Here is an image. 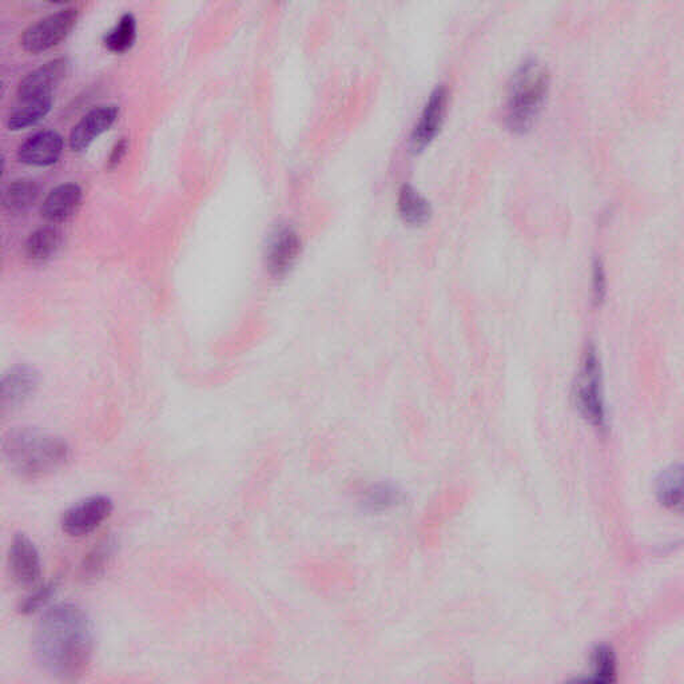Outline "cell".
<instances>
[{
    "label": "cell",
    "instance_id": "cell-1",
    "mask_svg": "<svg viewBox=\"0 0 684 684\" xmlns=\"http://www.w3.org/2000/svg\"><path fill=\"white\" fill-rule=\"evenodd\" d=\"M35 659L43 671L65 682L82 678L93 663L95 630L89 612L77 603L47 608L33 638Z\"/></svg>",
    "mask_w": 684,
    "mask_h": 684
},
{
    "label": "cell",
    "instance_id": "cell-2",
    "mask_svg": "<svg viewBox=\"0 0 684 684\" xmlns=\"http://www.w3.org/2000/svg\"><path fill=\"white\" fill-rule=\"evenodd\" d=\"M3 456L11 471L26 480H38L65 468L71 448L65 439L35 428H15L3 440Z\"/></svg>",
    "mask_w": 684,
    "mask_h": 684
},
{
    "label": "cell",
    "instance_id": "cell-3",
    "mask_svg": "<svg viewBox=\"0 0 684 684\" xmlns=\"http://www.w3.org/2000/svg\"><path fill=\"white\" fill-rule=\"evenodd\" d=\"M551 89V71L538 58L523 59L513 71L505 101V123L513 133L532 129L546 105Z\"/></svg>",
    "mask_w": 684,
    "mask_h": 684
},
{
    "label": "cell",
    "instance_id": "cell-4",
    "mask_svg": "<svg viewBox=\"0 0 684 684\" xmlns=\"http://www.w3.org/2000/svg\"><path fill=\"white\" fill-rule=\"evenodd\" d=\"M574 400L580 416L599 431L607 429V409L604 403L602 365L595 347L584 352Z\"/></svg>",
    "mask_w": 684,
    "mask_h": 684
},
{
    "label": "cell",
    "instance_id": "cell-5",
    "mask_svg": "<svg viewBox=\"0 0 684 684\" xmlns=\"http://www.w3.org/2000/svg\"><path fill=\"white\" fill-rule=\"evenodd\" d=\"M114 511V501L106 495H93L77 501L63 512L61 528L69 538H86L97 531Z\"/></svg>",
    "mask_w": 684,
    "mask_h": 684
},
{
    "label": "cell",
    "instance_id": "cell-6",
    "mask_svg": "<svg viewBox=\"0 0 684 684\" xmlns=\"http://www.w3.org/2000/svg\"><path fill=\"white\" fill-rule=\"evenodd\" d=\"M78 21V11L63 9L30 26L22 35V46L29 53L38 54L53 49L66 39Z\"/></svg>",
    "mask_w": 684,
    "mask_h": 684
},
{
    "label": "cell",
    "instance_id": "cell-7",
    "mask_svg": "<svg viewBox=\"0 0 684 684\" xmlns=\"http://www.w3.org/2000/svg\"><path fill=\"white\" fill-rule=\"evenodd\" d=\"M11 578L21 587H35L41 582V554L33 540L26 534H17L9 548Z\"/></svg>",
    "mask_w": 684,
    "mask_h": 684
},
{
    "label": "cell",
    "instance_id": "cell-8",
    "mask_svg": "<svg viewBox=\"0 0 684 684\" xmlns=\"http://www.w3.org/2000/svg\"><path fill=\"white\" fill-rule=\"evenodd\" d=\"M448 106V91L443 85L437 86L429 94L427 102L421 110L419 119L411 134V145L415 150L424 149L439 134L443 126Z\"/></svg>",
    "mask_w": 684,
    "mask_h": 684
},
{
    "label": "cell",
    "instance_id": "cell-9",
    "mask_svg": "<svg viewBox=\"0 0 684 684\" xmlns=\"http://www.w3.org/2000/svg\"><path fill=\"white\" fill-rule=\"evenodd\" d=\"M301 238L296 230L282 228L274 234L266 250V268L270 276L281 278L286 276L296 265L301 254Z\"/></svg>",
    "mask_w": 684,
    "mask_h": 684
},
{
    "label": "cell",
    "instance_id": "cell-10",
    "mask_svg": "<svg viewBox=\"0 0 684 684\" xmlns=\"http://www.w3.org/2000/svg\"><path fill=\"white\" fill-rule=\"evenodd\" d=\"M39 387V373L29 365L11 368L2 379V412L14 411L34 396Z\"/></svg>",
    "mask_w": 684,
    "mask_h": 684
},
{
    "label": "cell",
    "instance_id": "cell-11",
    "mask_svg": "<svg viewBox=\"0 0 684 684\" xmlns=\"http://www.w3.org/2000/svg\"><path fill=\"white\" fill-rule=\"evenodd\" d=\"M63 138L53 130L38 131L27 138L18 150L19 161L29 166L54 165L61 158Z\"/></svg>",
    "mask_w": 684,
    "mask_h": 684
},
{
    "label": "cell",
    "instance_id": "cell-12",
    "mask_svg": "<svg viewBox=\"0 0 684 684\" xmlns=\"http://www.w3.org/2000/svg\"><path fill=\"white\" fill-rule=\"evenodd\" d=\"M119 109L115 105L99 106L91 110L73 127L70 134V147L83 151L117 121Z\"/></svg>",
    "mask_w": 684,
    "mask_h": 684
},
{
    "label": "cell",
    "instance_id": "cell-13",
    "mask_svg": "<svg viewBox=\"0 0 684 684\" xmlns=\"http://www.w3.org/2000/svg\"><path fill=\"white\" fill-rule=\"evenodd\" d=\"M69 71V61L66 58L54 59L46 65L34 70L27 75L18 87V95L21 101L49 97L54 87L66 77Z\"/></svg>",
    "mask_w": 684,
    "mask_h": 684
},
{
    "label": "cell",
    "instance_id": "cell-14",
    "mask_svg": "<svg viewBox=\"0 0 684 684\" xmlns=\"http://www.w3.org/2000/svg\"><path fill=\"white\" fill-rule=\"evenodd\" d=\"M82 196V189L77 184L57 186L43 201L42 217L50 224H61L69 220L81 206Z\"/></svg>",
    "mask_w": 684,
    "mask_h": 684
},
{
    "label": "cell",
    "instance_id": "cell-15",
    "mask_svg": "<svg viewBox=\"0 0 684 684\" xmlns=\"http://www.w3.org/2000/svg\"><path fill=\"white\" fill-rule=\"evenodd\" d=\"M117 539L114 535L105 536L83 558L79 566V578L83 582H95L102 578L113 562L115 552H117Z\"/></svg>",
    "mask_w": 684,
    "mask_h": 684
},
{
    "label": "cell",
    "instance_id": "cell-16",
    "mask_svg": "<svg viewBox=\"0 0 684 684\" xmlns=\"http://www.w3.org/2000/svg\"><path fill=\"white\" fill-rule=\"evenodd\" d=\"M397 209L405 224L420 226L427 224L432 216V206L412 185L405 184L399 190Z\"/></svg>",
    "mask_w": 684,
    "mask_h": 684
},
{
    "label": "cell",
    "instance_id": "cell-17",
    "mask_svg": "<svg viewBox=\"0 0 684 684\" xmlns=\"http://www.w3.org/2000/svg\"><path fill=\"white\" fill-rule=\"evenodd\" d=\"M63 244V236L61 230L54 228V226H45L35 230L30 234L29 240L26 242L25 250L26 256L30 261L46 262L57 256Z\"/></svg>",
    "mask_w": 684,
    "mask_h": 684
},
{
    "label": "cell",
    "instance_id": "cell-18",
    "mask_svg": "<svg viewBox=\"0 0 684 684\" xmlns=\"http://www.w3.org/2000/svg\"><path fill=\"white\" fill-rule=\"evenodd\" d=\"M683 468L682 465H671L664 469L656 481V495L663 507L671 511H682L683 501Z\"/></svg>",
    "mask_w": 684,
    "mask_h": 684
},
{
    "label": "cell",
    "instance_id": "cell-19",
    "mask_svg": "<svg viewBox=\"0 0 684 684\" xmlns=\"http://www.w3.org/2000/svg\"><path fill=\"white\" fill-rule=\"evenodd\" d=\"M39 185L33 180H18L7 186L3 193V208L11 214L27 212L38 201Z\"/></svg>",
    "mask_w": 684,
    "mask_h": 684
},
{
    "label": "cell",
    "instance_id": "cell-20",
    "mask_svg": "<svg viewBox=\"0 0 684 684\" xmlns=\"http://www.w3.org/2000/svg\"><path fill=\"white\" fill-rule=\"evenodd\" d=\"M23 105L15 110L9 118L10 130H22L35 125L50 113L53 97L35 98L23 101Z\"/></svg>",
    "mask_w": 684,
    "mask_h": 684
},
{
    "label": "cell",
    "instance_id": "cell-21",
    "mask_svg": "<svg viewBox=\"0 0 684 684\" xmlns=\"http://www.w3.org/2000/svg\"><path fill=\"white\" fill-rule=\"evenodd\" d=\"M137 39V21L133 14H125L119 19L113 30L106 34L103 43L111 53H126L133 47Z\"/></svg>",
    "mask_w": 684,
    "mask_h": 684
},
{
    "label": "cell",
    "instance_id": "cell-22",
    "mask_svg": "<svg viewBox=\"0 0 684 684\" xmlns=\"http://www.w3.org/2000/svg\"><path fill=\"white\" fill-rule=\"evenodd\" d=\"M590 682L612 683L616 680V656L610 646H598L592 651Z\"/></svg>",
    "mask_w": 684,
    "mask_h": 684
},
{
    "label": "cell",
    "instance_id": "cell-23",
    "mask_svg": "<svg viewBox=\"0 0 684 684\" xmlns=\"http://www.w3.org/2000/svg\"><path fill=\"white\" fill-rule=\"evenodd\" d=\"M59 583L57 580H50L47 583L38 584L29 595L21 600L18 606V612L21 615L29 616L37 614V612L45 610L49 607L51 600L57 595Z\"/></svg>",
    "mask_w": 684,
    "mask_h": 684
},
{
    "label": "cell",
    "instance_id": "cell-24",
    "mask_svg": "<svg viewBox=\"0 0 684 684\" xmlns=\"http://www.w3.org/2000/svg\"><path fill=\"white\" fill-rule=\"evenodd\" d=\"M607 296L606 266L600 258H596L592 265V297L596 305H602Z\"/></svg>",
    "mask_w": 684,
    "mask_h": 684
},
{
    "label": "cell",
    "instance_id": "cell-25",
    "mask_svg": "<svg viewBox=\"0 0 684 684\" xmlns=\"http://www.w3.org/2000/svg\"><path fill=\"white\" fill-rule=\"evenodd\" d=\"M400 500V492L391 485H375L368 491L369 503L380 505V507H388V505H395Z\"/></svg>",
    "mask_w": 684,
    "mask_h": 684
},
{
    "label": "cell",
    "instance_id": "cell-26",
    "mask_svg": "<svg viewBox=\"0 0 684 684\" xmlns=\"http://www.w3.org/2000/svg\"><path fill=\"white\" fill-rule=\"evenodd\" d=\"M127 150H129V142H127L126 138L119 139V141L115 143L113 149H111L109 161H107L110 169H114L115 166H118L119 163L122 162V159L125 158V155L127 154Z\"/></svg>",
    "mask_w": 684,
    "mask_h": 684
}]
</instances>
